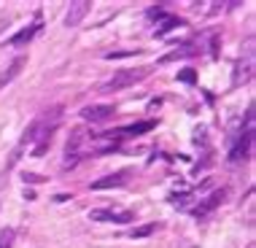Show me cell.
I'll list each match as a JSON object with an SVG mask.
<instances>
[{
  "mask_svg": "<svg viewBox=\"0 0 256 248\" xmlns=\"http://www.w3.org/2000/svg\"><path fill=\"white\" fill-rule=\"evenodd\" d=\"M130 181V170H119V173H110L106 178H98V181L92 184V189L94 192H100V189H116V186H124Z\"/></svg>",
  "mask_w": 256,
  "mask_h": 248,
  "instance_id": "obj_4",
  "label": "cell"
},
{
  "mask_svg": "<svg viewBox=\"0 0 256 248\" xmlns=\"http://www.w3.org/2000/svg\"><path fill=\"white\" fill-rule=\"evenodd\" d=\"M140 78H146V70H135V68H130V70H119V73L110 76L108 81H102V84H100V92H102V94L122 92V89H127V86H135Z\"/></svg>",
  "mask_w": 256,
  "mask_h": 248,
  "instance_id": "obj_1",
  "label": "cell"
},
{
  "mask_svg": "<svg viewBox=\"0 0 256 248\" xmlns=\"http://www.w3.org/2000/svg\"><path fill=\"white\" fill-rule=\"evenodd\" d=\"M221 200H224V189H218V192H213V194H210V197H208V200H202V202H200V205H197V208H194V216H197V218H202V216H205V213H210L213 208H216V205L221 202Z\"/></svg>",
  "mask_w": 256,
  "mask_h": 248,
  "instance_id": "obj_7",
  "label": "cell"
},
{
  "mask_svg": "<svg viewBox=\"0 0 256 248\" xmlns=\"http://www.w3.org/2000/svg\"><path fill=\"white\" fill-rule=\"evenodd\" d=\"M151 127H154V122H140V124H132V127H122L124 130L122 138H127V135H143V132H148Z\"/></svg>",
  "mask_w": 256,
  "mask_h": 248,
  "instance_id": "obj_10",
  "label": "cell"
},
{
  "mask_svg": "<svg viewBox=\"0 0 256 248\" xmlns=\"http://www.w3.org/2000/svg\"><path fill=\"white\" fill-rule=\"evenodd\" d=\"M178 78H181V81H189V84H192V81H194V73H192V70H184Z\"/></svg>",
  "mask_w": 256,
  "mask_h": 248,
  "instance_id": "obj_14",
  "label": "cell"
},
{
  "mask_svg": "<svg viewBox=\"0 0 256 248\" xmlns=\"http://www.w3.org/2000/svg\"><path fill=\"white\" fill-rule=\"evenodd\" d=\"M89 11H92V3H89V0H76V3H70V8H68V14H65V24L68 27L81 24Z\"/></svg>",
  "mask_w": 256,
  "mask_h": 248,
  "instance_id": "obj_3",
  "label": "cell"
},
{
  "mask_svg": "<svg viewBox=\"0 0 256 248\" xmlns=\"http://www.w3.org/2000/svg\"><path fill=\"white\" fill-rule=\"evenodd\" d=\"M89 216H92L94 222H116V224H127V222H132L135 213H130V210H122V213H114V210H92Z\"/></svg>",
  "mask_w": 256,
  "mask_h": 248,
  "instance_id": "obj_5",
  "label": "cell"
},
{
  "mask_svg": "<svg viewBox=\"0 0 256 248\" xmlns=\"http://www.w3.org/2000/svg\"><path fill=\"white\" fill-rule=\"evenodd\" d=\"M178 24H181V19H178V16H164L162 24L156 27V36H164L168 30H172V27H178Z\"/></svg>",
  "mask_w": 256,
  "mask_h": 248,
  "instance_id": "obj_11",
  "label": "cell"
},
{
  "mask_svg": "<svg viewBox=\"0 0 256 248\" xmlns=\"http://www.w3.org/2000/svg\"><path fill=\"white\" fill-rule=\"evenodd\" d=\"M251 138H254V114H248V124H246L243 135H240V140L234 143V148L230 154L232 160H246L248 151H251Z\"/></svg>",
  "mask_w": 256,
  "mask_h": 248,
  "instance_id": "obj_2",
  "label": "cell"
},
{
  "mask_svg": "<svg viewBox=\"0 0 256 248\" xmlns=\"http://www.w3.org/2000/svg\"><path fill=\"white\" fill-rule=\"evenodd\" d=\"M116 108L114 106H86L84 111H81V116H84L86 122H106L114 116Z\"/></svg>",
  "mask_w": 256,
  "mask_h": 248,
  "instance_id": "obj_6",
  "label": "cell"
},
{
  "mask_svg": "<svg viewBox=\"0 0 256 248\" xmlns=\"http://www.w3.org/2000/svg\"><path fill=\"white\" fill-rule=\"evenodd\" d=\"M11 240H14V232L11 230L0 232V248H11Z\"/></svg>",
  "mask_w": 256,
  "mask_h": 248,
  "instance_id": "obj_13",
  "label": "cell"
},
{
  "mask_svg": "<svg viewBox=\"0 0 256 248\" xmlns=\"http://www.w3.org/2000/svg\"><path fill=\"white\" fill-rule=\"evenodd\" d=\"M24 62H27L24 57H16V60H14L11 65H8V70H6V73H0V89H3L6 84H11V81H14V76H16V73L24 68Z\"/></svg>",
  "mask_w": 256,
  "mask_h": 248,
  "instance_id": "obj_9",
  "label": "cell"
},
{
  "mask_svg": "<svg viewBox=\"0 0 256 248\" xmlns=\"http://www.w3.org/2000/svg\"><path fill=\"white\" fill-rule=\"evenodd\" d=\"M40 30V22H36L32 27H24V30H19L16 36L8 40V46H22V44H30L32 38H36V32Z\"/></svg>",
  "mask_w": 256,
  "mask_h": 248,
  "instance_id": "obj_8",
  "label": "cell"
},
{
  "mask_svg": "<svg viewBox=\"0 0 256 248\" xmlns=\"http://www.w3.org/2000/svg\"><path fill=\"white\" fill-rule=\"evenodd\" d=\"M156 232V224H146V226H138V230L132 232V238H148Z\"/></svg>",
  "mask_w": 256,
  "mask_h": 248,
  "instance_id": "obj_12",
  "label": "cell"
}]
</instances>
